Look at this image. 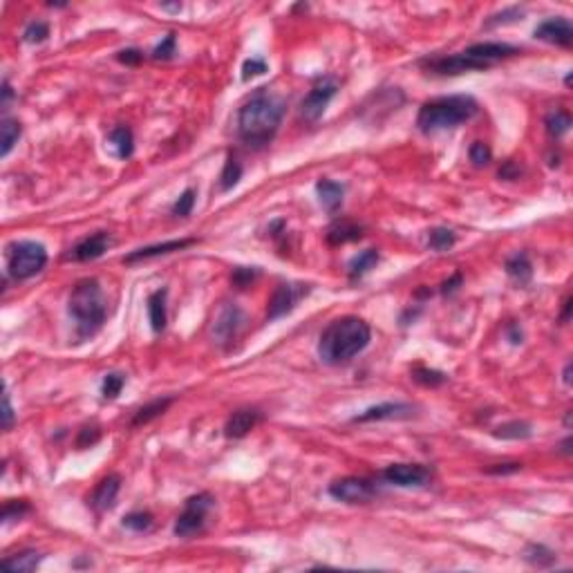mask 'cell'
I'll return each mask as SVG.
<instances>
[{
    "instance_id": "6da1fadb",
    "label": "cell",
    "mask_w": 573,
    "mask_h": 573,
    "mask_svg": "<svg viewBox=\"0 0 573 573\" xmlns=\"http://www.w3.org/2000/svg\"><path fill=\"white\" fill-rule=\"evenodd\" d=\"M287 101L269 88H258L238 113V135L254 150L265 148L274 142L280 124H283Z\"/></svg>"
},
{
    "instance_id": "7a4b0ae2",
    "label": "cell",
    "mask_w": 573,
    "mask_h": 573,
    "mask_svg": "<svg viewBox=\"0 0 573 573\" xmlns=\"http://www.w3.org/2000/svg\"><path fill=\"white\" fill-rule=\"evenodd\" d=\"M372 340V329L358 316H340L325 327L318 340V356L327 365L347 363Z\"/></svg>"
},
{
    "instance_id": "3957f363",
    "label": "cell",
    "mask_w": 573,
    "mask_h": 573,
    "mask_svg": "<svg viewBox=\"0 0 573 573\" xmlns=\"http://www.w3.org/2000/svg\"><path fill=\"white\" fill-rule=\"evenodd\" d=\"M67 309H69V316L74 318L78 338L94 336L97 331L103 327L108 316L101 285H99L94 278L78 280L72 289V294H69Z\"/></svg>"
},
{
    "instance_id": "277c9868",
    "label": "cell",
    "mask_w": 573,
    "mask_h": 573,
    "mask_svg": "<svg viewBox=\"0 0 573 573\" xmlns=\"http://www.w3.org/2000/svg\"><path fill=\"white\" fill-rule=\"evenodd\" d=\"M479 113V106L472 97L468 94H450V97H439L426 101L419 110L417 126L421 133H437V130L455 128L459 124L470 122L472 117Z\"/></svg>"
},
{
    "instance_id": "5b68a950",
    "label": "cell",
    "mask_w": 573,
    "mask_h": 573,
    "mask_svg": "<svg viewBox=\"0 0 573 573\" xmlns=\"http://www.w3.org/2000/svg\"><path fill=\"white\" fill-rule=\"evenodd\" d=\"M7 274L14 280H29L47 265V251L41 242L21 240L7 247Z\"/></svg>"
},
{
    "instance_id": "8992f818",
    "label": "cell",
    "mask_w": 573,
    "mask_h": 573,
    "mask_svg": "<svg viewBox=\"0 0 573 573\" xmlns=\"http://www.w3.org/2000/svg\"><path fill=\"white\" fill-rule=\"evenodd\" d=\"M213 504H215V497L210 495V492H199V495L188 497L184 513L175 522V535L193 538L197 533H202L206 524V515L208 510L213 508Z\"/></svg>"
},
{
    "instance_id": "52a82bcc",
    "label": "cell",
    "mask_w": 573,
    "mask_h": 573,
    "mask_svg": "<svg viewBox=\"0 0 573 573\" xmlns=\"http://www.w3.org/2000/svg\"><path fill=\"white\" fill-rule=\"evenodd\" d=\"M376 484L365 477H343L329 484V495L345 504H367L376 497Z\"/></svg>"
},
{
    "instance_id": "ba28073f",
    "label": "cell",
    "mask_w": 573,
    "mask_h": 573,
    "mask_svg": "<svg viewBox=\"0 0 573 573\" xmlns=\"http://www.w3.org/2000/svg\"><path fill=\"white\" fill-rule=\"evenodd\" d=\"M336 92H338V81L334 76L320 78V81L307 92L303 103H300V115H303V119H307V122H316V119L323 117V113L327 110L331 99L336 97Z\"/></svg>"
},
{
    "instance_id": "9c48e42d",
    "label": "cell",
    "mask_w": 573,
    "mask_h": 573,
    "mask_svg": "<svg viewBox=\"0 0 573 573\" xmlns=\"http://www.w3.org/2000/svg\"><path fill=\"white\" fill-rule=\"evenodd\" d=\"M383 479L399 488H421L430 484L432 470L424 464H392L383 470Z\"/></svg>"
},
{
    "instance_id": "30bf717a",
    "label": "cell",
    "mask_w": 573,
    "mask_h": 573,
    "mask_svg": "<svg viewBox=\"0 0 573 573\" xmlns=\"http://www.w3.org/2000/svg\"><path fill=\"white\" fill-rule=\"evenodd\" d=\"M421 67L428 69L430 74H437V76H457V74H464V72L486 69L484 65L472 61V58L464 52H457V54H450V56L426 58V61H421Z\"/></svg>"
},
{
    "instance_id": "8fae6325",
    "label": "cell",
    "mask_w": 573,
    "mask_h": 573,
    "mask_svg": "<svg viewBox=\"0 0 573 573\" xmlns=\"http://www.w3.org/2000/svg\"><path fill=\"white\" fill-rule=\"evenodd\" d=\"M309 291L307 285H278V289L274 291V296L269 300V309H267V318L276 320L287 316L289 311H294V307L298 305V300L303 298Z\"/></svg>"
},
{
    "instance_id": "7c38bea8",
    "label": "cell",
    "mask_w": 573,
    "mask_h": 573,
    "mask_svg": "<svg viewBox=\"0 0 573 573\" xmlns=\"http://www.w3.org/2000/svg\"><path fill=\"white\" fill-rule=\"evenodd\" d=\"M244 323V314L238 305H224L213 320V338L217 343H231Z\"/></svg>"
},
{
    "instance_id": "4fadbf2b",
    "label": "cell",
    "mask_w": 573,
    "mask_h": 573,
    "mask_svg": "<svg viewBox=\"0 0 573 573\" xmlns=\"http://www.w3.org/2000/svg\"><path fill=\"white\" fill-rule=\"evenodd\" d=\"M415 415V406L401 404V401H388V404H379L363 410L356 415L354 424H369V421H392V419H410Z\"/></svg>"
},
{
    "instance_id": "5bb4252c",
    "label": "cell",
    "mask_w": 573,
    "mask_h": 573,
    "mask_svg": "<svg viewBox=\"0 0 573 573\" xmlns=\"http://www.w3.org/2000/svg\"><path fill=\"white\" fill-rule=\"evenodd\" d=\"M464 54H468L472 61H477L479 65L484 67H490L495 65L497 61H504V58H510L520 54V49L515 45H508V43H475L464 49Z\"/></svg>"
},
{
    "instance_id": "9a60e30c",
    "label": "cell",
    "mask_w": 573,
    "mask_h": 573,
    "mask_svg": "<svg viewBox=\"0 0 573 573\" xmlns=\"http://www.w3.org/2000/svg\"><path fill=\"white\" fill-rule=\"evenodd\" d=\"M110 244H113V238H110V233H106V231H99V233L83 238L81 242L69 249L67 260H74V263H90V260L101 258L110 249Z\"/></svg>"
},
{
    "instance_id": "2e32d148",
    "label": "cell",
    "mask_w": 573,
    "mask_h": 573,
    "mask_svg": "<svg viewBox=\"0 0 573 573\" xmlns=\"http://www.w3.org/2000/svg\"><path fill=\"white\" fill-rule=\"evenodd\" d=\"M535 38L545 43H551V45H560V47H571L573 43V27L567 18H549V21L540 23L535 27Z\"/></svg>"
},
{
    "instance_id": "e0dca14e",
    "label": "cell",
    "mask_w": 573,
    "mask_h": 573,
    "mask_svg": "<svg viewBox=\"0 0 573 573\" xmlns=\"http://www.w3.org/2000/svg\"><path fill=\"white\" fill-rule=\"evenodd\" d=\"M260 421H263V412L256 410V408L235 410L233 415L226 419L224 435L229 439H242V437H247L249 432L260 424Z\"/></svg>"
},
{
    "instance_id": "ac0fdd59",
    "label": "cell",
    "mask_w": 573,
    "mask_h": 573,
    "mask_svg": "<svg viewBox=\"0 0 573 573\" xmlns=\"http://www.w3.org/2000/svg\"><path fill=\"white\" fill-rule=\"evenodd\" d=\"M197 240L193 238H184V240H168V242H162V244H150V247H142L133 251V254H128L124 258L126 265H135V263H144V260H153V258H159V256H168V254H175V251H182L190 244H195Z\"/></svg>"
},
{
    "instance_id": "d6986e66",
    "label": "cell",
    "mask_w": 573,
    "mask_h": 573,
    "mask_svg": "<svg viewBox=\"0 0 573 573\" xmlns=\"http://www.w3.org/2000/svg\"><path fill=\"white\" fill-rule=\"evenodd\" d=\"M119 490H122V477H119V475H108V477H103L97 484V488L92 490V495H90V499H88V504L92 506L97 513L110 510V508L115 506Z\"/></svg>"
},
{
    "instance_id": "ffe728a7",
    "label": "cell",
    "mask_w": 573,
    "mask_h": 573,
    "mask_svg": "<svg viewBox=\"0 0 573 573\" xmlns=\"http://www.w3.org/2000/svg\"><path fill=\"white\" fill-rule=\"evenodd\" d=\"M363 238V226L356 222H349V219H338L327 229V242L331 247H340L347 242H358Z\"/></svg>"
},
{
    "instance_id": "44dd1931",
    "label": "cell",
    "mask_w": 573,
    "mask_h": 573,
    "mask_svg": "<svg viewBox=\"0 0 573 573\" xmlns=\"http://www.w3.org/2000/svg\"><path fill=\"white\" fill-rule=\"evenodd\" d=\"M318 190V199L327 213H336L343 204V195H345V186L338 182H331V179H320L316 184Z\"/></svg>"
},
{
    "instance_id": "7402d4cb",
    "label": "cell",
    "mask_w": 573,
    "mask_h": 573,
    "mask_svg": "<svg viewBox=\"0 0 573 573\" xmlns=\"http://www.w3.org/2000/svg\"><path fill=\"white\" fill-rule=\"evenodd\" d=\"M166 289H157L148 296V320L150 327L155 331H164L166 323H168V314H166Z\"/></svg>"
},
{
    "instance_id": "603a6c76",
    "label": "cell",
    "mask_w": 573,
    "mask_h": 573,
    "mask_svg": "<svg viewBox=\"0 0 573 573\" xmlns=\"http://www.w3.org/2000/svg\"><path fill=\"white\" fill-rule=\"evenodd\" d=\"M108 142H110V146L115 148V155L119 159L133 157V153H135V135L128 126H117V128L110 130Z\"/></svg>"
},
{
    "instance_id": "cb8c5ba5",
    "label": "cell",
    "mask_w": 573,
    "mask_h": 573,
    "mask_svg": "<svg viewBox=\"0 0 573 573\" xmlns=\"http://www.w3.org/2000/svg\"><path fill=\"white\" fill-rule=\"evenodd\" d=\"M173 397H164V399H155V401H150V404H146V406H142L139 408L137 412H135V417H133V428H137V426H146V424H150V421L153 419H157V417H162L164 412L173 406Z\"/></svg>"
},
{
    "instance_id": "d4e9b609",
    "label": "cell",
    "mask_w": 573,
    "mask_h": 573,
    "mask_svg": "<svg viewBox=\"0 0 573 573\" xmlns=\"http://www.w3.org/2000/svg\"><path fill=\"white\" fill-rule=\"evenodd\" d=\"M21 133L23 128L16 119H9V117L3 119V124H0V157H7L12 153V148L18 144V139H21Z\"/></svg>"
},
{
    "instance_id": "484cf974",
    "label": "cell",
    "mask_w": 573,
    "mask_h": 573,
    "mask_svg": "<svg viewBox=\"0 0 573 573\" xmlns=\"http://www.w3.org/2000/svg\"><path fill=\"white\" fill-rule=\"evenodd\" d=\"M506 274L510 278H515L520 285L529 283L531 276H533V267H531V260H529V256L524 254V251H520V254L510 256L506 260Z\"/></svg>"
},
{
    "instance_id": "4316f807",
    "label": "cell",
    "mask_w": 573,
    "mask_h": 573,
    "mask_svg": "<svg viewBox=\"0 0 573 573\" xmlns=\"http://www.w3.org/2000/svg\"><path fill=\"white\" fill-rule=\"evenodd\" d=\"M376 263H379V251L376 249L360 251V254L356 258H351V263H349V280L363 278L369 269H374Z\"/></svg>"
},
{
    "instance_id": "83f0119b",
    "label": "cell",
    "mask_w": 573,
    "mask_h": 573,
    "mask_svg": "<svg viewBox=\"0 0 573 573\" xmlns=\"http://www.w3.org/2000/svg\"><path fill=\"white\" fill-rule=\"evenodd\" d=\"M43 556L36 551H23L18 553L14 558H5L3 560V567L9 569V571H34L38 565H41Z\"/></svg>"
},
{
    "instance_id": "f1b7e54d",
    "label": "cell",
    "mask_w": 573,
    "mask_h": 573,
    "mask_svg": "<svg viewBox=\"0 0 573 573\" xmlns=\"http://www.w3.org/2000/svg\"><path fill=\"white\" fill-rule=\"evenodd\" d=\"M533 435V428L526 421H508V424H501L492 430V437L497 439H529Z\"/></svg>"
},
{
    "instance_id": "f546056e",
    "label": "cell",
    "mask_w": 573,
    "mask_h": 573,
    "mask_svg": "<svg viewBox=\"0 0 573 573\" xmlns=\"http://www.w3.org/2000/svg\"><path fill=\"white\" fill-rule=\"evenodd\" d=\"M545 126H547V133H549L553 139H558V137H562V135L569 133V128H571V115L567 113V110H551V113L547 115V119H545Z\"/></svg>"
},
{
    "instance_id": "4dcf8cb0",
    "label": "cell",
    "mask_w": 573,
    "mask_h": 573,
    "mask_svg": "<svg viewBox=\"0 0 573 573\" xmlns=\"http://www.w3.org/2000/svg\"><path fill=\"white\" fill-rule=\"evenodd\" d=\"M240 179H242V164L238 162V157L229 155L226 164L222 168V175H219V190L226 193V190L235 188Z\"/></svg>"
},
{
    "instance_id": "1f68e13d",
    "label": "cell",
    "mask_w": 573,
    "mask_h": 573,
    "mask_svg": "<svg viewBox=\"0 0 573 573\" xmlns=\"http://www.w3.org/2000/svg\"><path fill=\"white\" fill-rule=\"evenodd\" d=\"M412 379H415L417 383L424 385V388H439L448 381V376L444 374V372L432 369V367H424V365H417L415 369H412Z\"/></svg>"
},
{
    "instance_id": "d6a6232c",
    "label": "cell",
    "mask_w": 573,
    "mask_h": 573,
    "mask_svg": "<svg viewBox=\"0 0 573 573\" xmlns=\"http://www.w3.org/2000/svg\"><path fill=\"white\" fill-rule=\"evenodd\" d=\"M455 242H457V235L452 233L450 229L439 226V229H432L428 233V247L432 251H448Z\"/></svg>"
},
{
    "instance_id": "836d02e7",
    "label": "cell",
    "mask_w": 573,
    "mask_h": 573,
    "mask_svg": "<svg viewBox=\"0 0 573 573\" xmlns=\"http://www.w3.org/2000/svg\"><path fill=\"white\" fill-rule=\"evenodd\" d=\"M124 526L135 531V533H144V531H150L153 529V515H150L148 510H135V513H128L124 517Z\"/></svg>"
},
{
    "instance_id": "e575fe53",
    "label": "cell",
    "mask_w": 573,
    "mask_h": 573,
    "mask_svg": "<svg viewBox=\"0 0 573 573\" xmlns=\"http://www.w3.org/2000/svg\"><path fill=\"white\" fill-rule=\"evenodd\" d=\"M526 560L531 562V565H535V567H549L556 562V556H553V551H549L547 547H542V545H531L529 551H526Z\"/></svg>"
},
{
    "instance_id": "d590c367",
    "label": "cell",
    "mask_w": 573,
    "mask_h": 573,
    "mask_svg": "<svg viewBox=\"0 0 573 573\" xmlns=\"http://www.w3.org/2000/svg\"><path fill=\"white\" fill-rule=\"evenodd\" d=\"M126 385V376L124 374H117V372H113V374H108L103 379V383H101V395L103 399H117L119 395H122V390Z\"/></svg>"
},
{
    "instance_id": "8d00e7d4",
    "label": "cell",
    "mask_w": 573,
    "mask_h": 573,
    "mask_svg": "<svg viewBox=\"0 0 573 573\" xmlns=\"http://www.w3.org/2000/svg\"><path fill=\"white\" fill-rule=\"evenodd\" d=\"M47 36H49V25L43 23V21H32V23L25 27L23 41L32 43V45H38V43H43Z\"/></svg>"
},
{
    "instance_id": "74e56055",
    "label": "cell",
    "mask_w": 573,
    "mask_h": 573,
    "mask_svg": "<svg viewBox=\"0 0 573 573\" xmlns=\"http://www.w3.org/2000/svg\"><path fill=\"white\" fill-rule=\"evenodd\" d=\"M195 197H197V193H195V188H186L182 195L177 197V202L173 204V215H177V217H186V215H190V210H193V206H195Z\"/></svg>"
},
{
    "instance_id": "f35d334b",
    "label": "cell",
    "mask_w": 573,
    "mask_h": 573,
    "mask_svg": "<svg viewBox=\"0 0 573 573\" xmlns=\"http://www.w3.org/2000/svg\"><path fill=\"white\" fill-rule=\"evenodd\" d=\"M524 16V9L520 7H508L504 12H499L495 16H490L486 21V27H497V25H508V23H515L517 18Z\"/></svg>"
},
{
    "instance_id": "ab89813d",
    "label": "cell",
    "mask_w": 573,
    "mask_h": 573,
    "mask_svg": "<svg viewBox=\"0 0 573 573\" xmlns=\"http://www.w3.org/2000/svg\"><path fill=\"white\" fill-rule=\"evenodd\" d=\"M470 162L475 164V166H488L490 164V159H492V150L488 144L484 142H475L470 146Z\"/></svg>"
},
{
    "instance_id": "60d3db41",
    "label": "cell",
    "mask_w": 573,
    "mask_h": 573,
    "mask_svg": "<svg viewBox=\"0 0 573 573\" xmlns=\"http://www.w3.org/2000/svg\"><path fill=\"white\" fill-rule=\"evenodd\" d=\"M175 49H177V38L175 34H168L164 41L153 49V58L155 61H168V58L175 56Z\"/></svg>"
},
{
    "instance_id": "b9f144b4",
    "label": "cell",
    "mask_w": 573,
    "mask_h": 573,
    "mask_svg": "<svg viewBox=\"0 0 573 573\" xmlns=\"http://www.w3.org/2000/svg\"><path fill=\"white\" fill-rule=\"evenodd\" d=\"M25 513H29V504L25 499H12L3 506V522L21 520Z\"/></svg>"
},
{
    "instance_id": "7bdbcfd3",
    "label": "cell",
    "mask_w": 573,
    "mask_h": 573,
    "mask_svg": "<svg viewBox=\"0 0 573 573\" xmlns=\"http://www.w3.org/2000/svg\"><path fill=\"white\" fill-rule=\"evenodd\" d=\"M258 278V269H249V267H238L233 271V276H231V283H233L238 289H244L249 287L254 280Z\"/></svg>"
},
{
    "instance_id": "ee69618b",
    "label": "cell",
    "mask_w": 573,
    "mask_h": 573,
    "mask_svg": "<svg viewBox=\"0 0 573 573\" xmlns=\"http://www.w3.org/2000/svg\"><path fill=\"white\" fill-rule=\"evenodd\" d=\"M99 439H101V430H99L97 426H88V428H83L81 432H78V437H76V448H78V450H85V448H90V446H94Z\"/></svg>"
},
{
    "instance_id": "f6af8a7d",
    "label": "cell",
    "mask_w": 573,
    "mask_h": 573,
    "mask_svg": "<svg viewBox=\"0 0 573 573\" xmlns=\"http://www.w3.org/2000/svg\"><path fill=\"white\" fill-rule=\"evenodd\" d=\"M267 72V61L265 58H247L244 65H242V78L249 81V78L254 76H260Z\"/></svg>"
},
{
    "instance_id": "bcb514c9",
    "label": "cell",
    "mask_w": 573,
    "mask_h": 573,
    "mask_svg": "<svg viewBox=\"0 0 573 573\" xmlns=\"http://www.w3.org/2000/svg\"><path fill=\"white\" fill-rule=\"evenodd\" d=\"M117 61L119 63H124V65H130V67H135L144 61V52L142 49H137V47H128V49H122V52L117 54Z\"/></svg>"
},
{
    "instance_id": "7dc6e473",
    "label": "cell",
    "mask_w": 573,
    "mask_h": 573,
    "mask_svg": "<svg viewBox=\"0 0 573 573\" xmlns=\"http://www.w3.org/2000/svg\"><path fill=\"white\" fill-rule=\"evenodd\" d=\"M517 470H522V464H517V461H513V464H495L486 468L488 475H513V472Z\"/></svg>"
},
{
    "instance_id": "c3c4849f",
    "label": "cell",
    "mask_w": 573,
    "mask_h": 573,
    "mask_svg": "<svg viewBox=\"0 0 573 573\" xmlns=\"http://www.w3.org/2000/svg\"><path fill=\"white\" fill-rule=\"evenodd\" d=\"M14 426V408H12V401H9V395L3 397V428L9 430Z\"/></svg>"
},
{
    "instance_id": "681fc988",
    "label": "cell",
    "mask_w": 573,
    "mask_h": 573,
    "mask_svg": "<svg viewBox=\"0 0 573 573\" xmlns=\"http://www.w3.org/2000/svg\"><path fill=\"white\" fill-rule=\"evenodd\" d=\"M517 177H520V168L513 162H506L499 168V179H517Z\"/></svg>"
},
{
    "instance_id": "f907efd6",
    "label": "cell",
    "mask_w": 573,
    "mask_h": 573,
    "mask_svg": "<svg viewBox=\"0 0 573 573\" xmlns=\"http://www.w3.org/2000/svg\"><path fill=\"white\" fill-rule=\"evenodd\" d=\"M459 285H461V274H455L450 280H446V283L441 285V291H444V294H452Z\"/></svg>"
},
{
    "instance_id": "816d5d0a",
    "label": "cell",
    "mask_w": 573,
    "mask_h": 573,
    "mask_svg": "<svg viewBox=\"0 0 573 573\" xmlns=\"http://www.w3.org/2000/svg\"><path fill=\"white\" fill-rule=\"evenodd\" d=\"M506 334H508V340L513 345H517V343H522V329H520V325H508V329H506Z\"/></svg>"
},
{
    "instance_id": "f5cc1de1",
    "label": "cell",
    "mask_w": 573,
    "mask_h": 573,
    "mask_svg": "<svg viewBox=\"0 0 573 573\" xmlns=\"http://www.w3.org/2000/svg\"><path fill=\"white\" fill-rule=\"evenodd\" d=\"M12 97H14V90H12V85H9V81H3V110H7L9 108V101H12Z\"/></svg>"
},
{
    "instance_id": "db71d44e",
    "label": "cell",
    "mask_w": 573,
    "mask_h": 573,
    "mask_svg": "<svg viewBox=\"0 0 573 573\" xmlns=\"http://www.w3.org/2000/svg\"><path fill=\"white\" fill-rule=\"evenodd\" d=\"M569 311H571V298L565 300V311H562V323H567V320H569Z\"/></svg>"
},
{
    "instance_id": "11a10c76",
    "label": "cell",
    "mask_w": 573,
    "mask_h": 573,
    "mask_svg": "<svg viewBox=\"0 0 573 573\" xmlns=\"http://www.w3.org/2000/svg\"><path fill=\"white\" fill-rule=\"evenodd\" d=\"M569 446H571V437H567L565 441H562L560 452H565V455H569V452H571V448H569Z\"/></svg>"
},
{
    "instance_id": "9f6ffc18",
    "label": "cell",
    "mask_w": 573,
    "mask_h": 573,
    "mask_svg": "<svg viewBox=\"0 0 573 573\" xmlns=\"http://www.w3.org/2000/svg\"><path fill=\"white\" fill-rule=\"evenodd\" d=\"M162 9H166V12H182V5H162Z\"/></svg>"
},
{
    "instance_id": "6f0895ef",
    "label": "cell",
    "mask_w": 573,
    "mask_h": 573,
    "mask_svg": "<svg viewBox=\"0 0 573 573\" xmlns=\"http://www.w3.org/2000/svg\"><path fill=\"white\" fill-rule=\"evenodd\" d=\"M565 383L567 385L571 383V363H567V367H565Z\"/></svg>"
}]
</instances>
